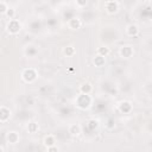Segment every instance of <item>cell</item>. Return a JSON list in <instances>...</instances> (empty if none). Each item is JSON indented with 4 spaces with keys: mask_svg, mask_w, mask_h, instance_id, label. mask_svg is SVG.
<instances>
[{
    "mask_svg": "<svg viewBox=\"0 0 152 152\" xmlns=\"http://www.w3.org/2000/svg\"><path fill=\"white\" fill-rule=\"evenodd\" d=\"M93 63L95 64V66L101 68V66H103L104 63H106V57H103V56H101V55H96V56L93 58Z\"/></svg>",
    "mask_w": 152,
    "mask_h": 152,
    "instance_id": "cell-11",
    "label": "cell"
},
{
    "mask_svg": "<svg viewBox=\"0 0 152 152\" xmlns=\"http://www.w3.org/2000/svg\"><path fill=\"white\" fill-rule=\"evenodd\" d=\"M76 106L80 108V109H87L90 107L91 104V97H90V94H82L80 93V95L76 97Z\"/></svg>",
    "mask_w": 152,
    "mask_h": 152,
    "instance_id": "cell-1",
    "label": "cell"
},
{
    "mask_svg": "<svg viewBox=\"0 0 152 152\" xmlns=\"http://www.w3.org/2000/svg\"><path fill=\"white\" fill-rule=\"evenodd\" d=\"M6 139H7V142H8V144L15 145L17 142H19L20 137H19V134H18L15 131H11V132H8V133H7Z\"/></svg>",
    "mask_w": 152,
    "mask_h": 152,
    "instance_id": "cell-7",
    "label": "cell"
},
{
    "mask_svg": "<svg viewBox=\"0 0 152 152\" xmlns=\"http://www.w3.org/2000/svg\"><path fill=\"white\" fill-rule=\"evenodd\" d=\"M10 118H11V110H10L7 107L1 106V107H0V121H1L2 124H5L6 121L10 120Z\"/></svg>",
    "mask_w": 152,
    "mask_h": 152,
    "instance_id": "cell-6",
    "label": "cell"
},
{
    "mask_svg": "<svg viewBox=\"0 0 152 152\" xmlns=\"http://www.w3.org/2000/svg\"><path fill=\"white\" fill-rule=\"evenodd\" d=\"M37 71H36V69H33V68H26V69H24V71L21 72V78L26 82V83H32L33 81H36V78H37Z\"/></svg>",
    "mask_w": 152,
    "mask_h": 152,
    "instance_id": "cell-2",
    "label": "cell"
},
{
    "mask_svg": "<svg viewBox=\"0 0 152 152\" xmlns=\"http://www.w3.org/2000/svg\"><path fill=\"white\" fill-rule=\"evenodd\" d=\"M6 28H7V32L10 34H17L21 30V24L17 19H10V21L7 23V27Z\"/></svg>",
    "mask_w": 152,
    "mask_h": 152,
    "instance_id": "cell-3",
    "label": "cell"
},
{
    "mask_svg": "<svg viewBox=\"0 0 152 152\" xmlns=\"http://www.w3.org/2000/svg\"><path fill=\"white\" fill-rule=\"evenodd\" d=\"M6 15L8 17V19H14V15H15V11H14V8H8V11L6 12Z\"/></svg>",
    "mask_w": 152,
    "mask_h": 152,
    "instance_id": "cell-21",
    "label": "cell"
},
{
    "mask_svg": "<svg viewBox=\"0 0 152 152\" xmlns=\"http://www.w3.org/2000/svg\"><path fill=\"white\" fill-rule=\"evenodd\" d=\"M109 53H110V50H109L108 46L102 45V46L97 48V55H101V56H103V57H107Z\"/></svg>",
    "mask_w": 152,
    "mask_h": 152,
    "instance_id": "cell-15",
    "label": "cell"
},
{
    "mask_svg": "<svg viewBox=\"0 0 152 152\" xmlns=\"http://www.w3.org/2000/svg\"><path fill=\"white\" fill-rule=\"evenodd\" d=\"M75 48L74 46H71V45H68V46H65L64 49H63V53L65 55V56H68V57H70V56H74L75 55Z\"/></svg>",
    "mask_w": 152,
    "mask_h": 152,
    "instance_id": "cell-17",
    "label": "cell"
},
{
    "mask_svg": "<svg viewBox=\"0 0 152 152\" xmlns=\"http://www.w3.org/2000/svg\"><path fill=\"white\" fill-rule=\"evenodd\" d=\"M68 25H69V28H71V30H78L81 27V25H82V21H81L80 18L74 17V18H71L69 20V24Z\"/></svg>",
    "mask_w": 152,
    "mask_h": 152,
    "instance_id": "cell-10",
    "label": "cell"
},
{
    "mask_svg": "<svg viewBox=\"0 0 152 152\" xmlns=\"http://www.w3.org/2000/svg\"><path fill=\"white\" fill-rule=\"evenodd\" d=\"M69 133H70V135H72V137L80 135V133H81V126L77 125V124H72V125L69 127Z\"/></svg>",
    "mask_w": 152,
    "mask_h": 152,
    "instance_id": "cell-13",
    "label": "cell"
},
{
    "mask_svg": "<svg viewBox=\"0 0 152 152\" xmlns=\"http://www.w3.org/2000/svg\"><path fill=\"white\" fill-rule=\"evenodd\" d=\"M27 129H28L30 133H36V132L39 129V126H38V124H37L36 121H31V122H28Z\"/></svg>",
    "mask_w": 152,
    "mask_h": 152,
    "instance_id": "cell-18",
    "label": "cell"
},
{
    "mask_svg": "<svg viewBox=\"0 0 152 152\" xmlns=\"http://www.w3.org/2000/svg\"><path fill=\"white\" fill-rule=\"evenodd\" d=\"M46 150H48L49 152H57V151H58V147H57L56 145H52V146H50V147H46Z\"/></svg>",
    "mask_w": 152,
    "mask_h": 152,
    "instance_id": "cell-23",
    "label": "cell"
},
{
    "mask_svg": "<svg viewBox=\"0 0 152 152\" xmlns=\"http://www.w3.org/2000/svg\"><path fill=\"white\" fill-rule=\"evenodd\" d=\"M44 145L45 147H50L52 145H56V138L52 135V134H49L44 138Z\"/></svg>",
    "mask_w": 152,
    "mask_h": 152,
    "instance_id": "cell-14",
    "label": "cell"
},
{
    "mask_svg": "<svg viewBox=\"0 0 152 152\" xmlns=\"http://www.w3.org/2000/svg\"><path fill=\"white\" fill-rule=\"evenodd\" d=\"M104 8L109 14H114L119 11V4L115 0H109L104 4Z\"/></svg>",
    "mask_w": 152,
    "mask_h": 152,
    "instance_id": "cell-4",
    "label": "cell"
},
{
    "mask_svg": "<svg viewBox=\"0 0 152 152\" xmlns=\"http://www.w3.org/2000/svg\"><path fill=\"white\" fill-rule=\"evenodd\" d=\"M87 126H88V128L90 131H95L99 127V121L95 120V119H90V120L87 121Z\"/></svg>",
    "mask_w": 152,
    "mask_h": 152,
    "instance_id": "cell-16",
    "label": "cell"
},
{
    "mask_svg": "<svg viewBox=\"0 0 152 152\" xmlns=\"http://www.w3.org/2000/svg\"><path fill=\"white\" fill-rule=\"evenodd\" d=\"M87 2H88V0H76V5L78 7H84L87 5Z\"/></svg>",
    "mask_w": 152,
    "mask_h": 152,
    "instance_id": "cell-22",
    "label": "cell"
},
{
    "mask_svg": "<svg viewBox=\"0 0 152 152\" xmlns=\"http://www.w3.org/2000/svg\"><path fill=\"white\" fill-rule=\"evenodd\" d=\"M91 90H93V87L89 82H84L80 86V93H82V94H90Z\"/></svg>",
    "mask_w": 152,
    "mask_h": 152,
    "instance_id": "cell-12",
    "label": "cell"
},
{
    "mask_svg": "<svg viewBox=\"0 0 152 152\" xmlns=\"http://www.w3.org/2000/svg\"><path fill=\"white\" fill-rule=\"evenodd\" d=\"M8 8H10V6L6 4V1H1L0 2V12H1V14H6V12L8 11Z\"/></svg>",
    "mask_w": 152,
    "mask_h": 152,
    "instance_id": "cell-19",
    "label": "cell"
},
{
    "mask_svg": "<svg viewBox=\"0 0 152 152\" xmlns=\"http://www.w3.org/2000/svg\"><path fill=\"white\" fill-rule=\"evenodd\" d=\"M139 27H138V25H135V24H129V25H127V27H126V33H127V36H129V37H137L138 34H139Z\"/></svg>",
    "mask_w": 152,
    "mask_h": 152,
    "instance_id": "cell-8",
    "label": "cell"
},
{
    "mask_svg": "<svg viewBox=\"0 0 152 152\" xmlns=\"http://www.w3.org/2000/svg\"><path fill=\"white\" fill-rule=\"evenodd\" d=\"M119 110L121 112V113H124V114H128V113H131V110H132V103L129 102V101H121L120 103H119Z\"/></svg>",
    "mask_w": 152,
    "mask_h": 152,
    "instance_id": "cell-9",
    "label": "cell"
},
{
    "mask_svg": "<svg viewBox=\"0 0 152 152\" xmlns=\"http://www.w3.org/2000/svg\"><path fill=\"white\" fill-rule=\"evenodd\" d=\"M133 53H134V51H133V48L131 45H124L120 49V56L124 58H129L133 56Z\"/></svg>",
    "mask_w": 152,
    "mask_h": 152,
    "instance_id": "cell-5",
    "label": "cell"
},
{
    "mask_svg": "<svg viewBox=\"0 0 152 152\" xmlns=\"http://www.w3.org/2000/svg\"><path fill=\"white\" fill-rule=\"evenodd\" d=\"M26 55H30V56H34L38 51H37V49L34 48V46H27V49H26Z\"/></svg>",
    "mask_w": 152,
    "mask_h": 152,
    "instance_id": "cell-20",
    "label": "cell"
}]
</instances>
